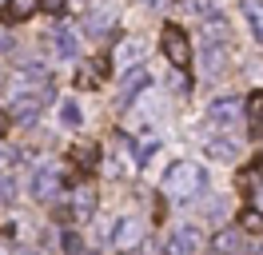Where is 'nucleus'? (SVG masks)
Listing matches in <instances>:
<instances>
[{"label":"nucleus","mask_w":263,"mask_h":255,"mask_svg":"<svg viewBox=\"0 0 263 255\" xmlns=\"http://www.w3.org/2000/svg\"><path fill=\"white\" fill-rule=\"evenodd\" d=\"M72 215H76V223H88L92 215H96V191L92 188H76L72 191Z\"/></svg>","instance_id":"0eeeda50"},{"label":"nucleus","mask_w":263,"mask_h":255,"mask_svg":"<svg viewBox=\"0 0 263 255\" xmlns=\"http://www.w3.org/2000/svg\"><path fill=\"white\" fill-rule=\"evenodd\" d=\"M239 223H243V231H263V211L247 207L243 215H239Z\"/></svg>","instance_id":"aec40b11"},{"label":"nucleus","mask_w":263,"mask_h":255,"mask_svg":"<svg viewBox=\"0 0 263 255\" xmlns=\"http://www.w3.org/2000/svg\"><path fill=\"white\" fill-rule=\"evenodd\" d=\"M52 44H56V56H60V60H76V56H80V40H76V32H56Z\"/></svg>","instance_id":"2eb2a0df"},{"label":"nucleus","mask_w":263,"mask_h":255,"mask_svg":"<svg viewBox=\"0 0 263 255\" xmlns=\"http://www.w3.org/2000/svg\"><path fill=\"white\" fill-rule=\"evenodd\" d=\"M239 247H243L239 231H228V227H223V231H215V235H212V251L215 255H235Z\"/></svg>","instance_id":"f8f14e48"},{"label":"nucleus","mask_w":263,"mask_h":255,"mask_svg":"<svg viewBox=\"0 0 263 255\" xmlns=\"http://www.w3.org/2000/svg\"><path fill=\"white\" fill-rule=\"evenodd\" d=\"M148 84H152L148 68H140V64H136V68H132L128 76H124V100H132V96H140L144 88H148Z\"/></svg>","instance_id":"ddd939ff"},{"label":"nucleus","mask_w":263,"mask_h":255,"mask_svg":"<svg viewBox=\"0 0 263 255\" xmlns=\"http://www.w3.org/2000/svg\"><path fill=\"white\" fill-rule=\"evenodd\" d=\"M0 255H8V251H4V247H0Z\"/></svg>","instance_id":"c85d7f7f"},{"label":"nucleus","mask_w":263,"mask_h":255,"mask_svg":"<svg viewBox=\"0 0 263 255\" xmlns=\"http://www.w3.org/2000/svg\"><path fill=\"white\" fill-rule=\"evenodd\" d=\"M36 8H40V0H4V20L8 24H24Z\"/></svg>","instance_id":"9d476101"},{"label":"nucleus","mask_w":263,"mask_h":255,"mask_svg":"<svg viewBox=\"0 0 263 255\" xmlns=\"http://www.w3.org/2000/svg\"><path fill=\"white\" fill-rule=\"evenodd\" d=\"M160 44H164V56L176 64V68H187V64H192V40H187V32H183L180 24H164Z\"/></svg>","instance_id":"f03ea898"},{"label":"nucleus","mask_w":263,"mask_h":255,"mask_svg":"<svg viewBox=\"0 0 263 255\" xmlns=\"http://www.w3.org/2000/svg\"><path fill=\"white\" fill-rule=\"evenodd\" d=\"M243 16H247V24H251V36L263 44V4L259 0H243Z\"/></svg>","instance_id":"f3484780"},{"label":"nucleus","mask_w":263,"mask_h":255,"mask_svg":"<svg viewBox=\"0 0 263 255\" xmlns=\"http://www.w3.org/2000/svg\"><path fill=\"white\" fill-rule=\"evenodd\" d=\"M247 116H251V132L259 136V116H263V92H251V100H247Z\"/></svg>","instance_id":"6ab92c4d"},{"label":"nucleus","mask_w":263,"mask_h":255,"mask_svg":"<svg viewBox=\"0 0 263 255\" xmlns=\"http://www.w3.org/2000/svg\"><path fill=\"white\" fill-rule=\"evenodd\" d=\"M243 112H247L243 96H219L208 116H212L215 128H223V132H228V128H239V124H243Z\"/></svg>","instance_id":"39448f33"},{"label":"nucleus","mask_w":263,"mask_h":255,"mask_svg":"<svg viewBox=\"0 0 263 255\" xmlns=\"http://www.w3.org/2000/svg\"><path fill=\"white\" fill-rule=\"evenodd\" d=\"M96 148H80V152H76V159H80V168H96Z\"/></svg>","instance_id":"b1692460"},{"label":"nucleus","mask_w":263,"mask_h":255,"mask_svg":"<svg viewBox=\"0 0 263 255\" xmlns=\"http://www.w3.org/2000/svg\"><path fill=\"white\" fill-rule=\"evenodd\" d=\"M228 20H223V16H208V20H203V44H228Z\"/></svg>","instance_id":"9b49d317"},{"label":"nucleus","mask_w":263,"mask_h":255,"mask_svg":"<svg viewBox=\"0 0 263 255\" xmlns=\"http://www.w3.org/2000/svg\"><path fill=\"white\" fill-rule=\"evenodd\" d=\"M8 120H12V116H8V112L0 108V136H4V132H8Z\"/></svg>","instance_id":"bb28decb"},{"label":"nucleus","mask_w":263,"mask_h":255,"mask_svg":"<svg viewBox=\"0 0 263 255\" xmlns=\"http://www.w3.org/2000/svg\"><path fill=\"white\" fill-rule=\"evenodd\" d=\"M44 100H48V92H20L16 100H12L8 116L20 120V124H32L36 116H40V104H44Z\"/></svg>","instance_id":"423d86ee"},{"label":"nucleus","mask_w":263,"mask_h":255,"mask_svg":"<svg viewBox=\"0 0 263 255\" xmlns=\"http://www.w3.org/2000/svg\"><path fill=\"white\" fill-rule=\"evenodd\" d=\"M116 24V8H92V12L84 16V28H88V36H104V32Z\"/></svg>","instance_id":"6e6552de"},{"label":"nucleus","mask_w":263,"mask_h":255,"mask_svg":"<svg viewBox=\"0 0 263 255\" xmlns=\"http://www.w3.org/2000/svg\"><path fill=\"white\" fill-rule=\"evenodd\" d=\"M208 188V175L196 159H176L164 172V195L167 199H196L199 191Z\"/></svg>","instance_id":"f257e3e1"},{"label":"nucleus","mask_w":263,"mask_h":255,"mask_svg":"<svg viewBox=\"0 0 263 255\" xmlns=\"http://www.w3.org/2000/svg\"><path fill=\"white\" fill-rule=\"evenodd\" d=\"M12 199H16V184L8 175H0V204H12Z\"/></svg>","instance_id":"4be33fe9"},{"label":"nucleus","mask_w":263,"mask_h":255,"mask_svg":"<svg viewBox=\"0 0 263 255\" xmlns=\"http://www.w3.org/2000/svg\"><path fill=\"white\" fill-rule=\"evenodd\" d=\"M16 159H20V152H16V148H0V168H12Z\"/></svg>","instance_id":"5701e85b"},{"label":"nucleus","mask_w":263,"mask_h":255,"mask_svg":"<svg viewBox=\"0 0 263 255\" xmlns=\"http://www.w3.org/2000/svg\"><path fill=\"white\" fill-rule=\"evenodd\" d=\"M64 251H68V255H84L80 239H76V235H64Z\"/></svg>","instance_id":"393cba45"},{"label":"nucleus","mask_w":263,"mask_h":255,"mask_svg":"<svg viewBox=\"0 0 263 255\" xmlns=\"http://www.w3.org/2000/svg\"><path fill=\"white\" fill-rule=\"evenodd\" d=\"M223 44H203V76H219L223 72Z\"/></svg>","instance_id":"4468645a"},{"label":"nucleus","mask_w":263,"mask_h":255,"mask_svg":"<svg viewBox=\"0 0 263 255\" xmlns=\"http://www.w3.org/2000/svg\"><path fill=\"white\" fill-rule=\"evenodd\" d=\"M251 204H255V211H263V188L251 191Z\"/></svg>","instance_id":"a878e982"},{"label":"nucleus","mask_w":263,"mask_h":255,"mask_svg":"<svg viewBox=\"0 0 263 255\" xmlns=\"http://www.w3.org/2000/svg\"><path fill=\"white\" fill-rule=\"evenodd\" d=\"M144 4H152V8H160V4H167V0H144Z\"/></svg>","instance_id":"cd10ccee"},{"label":"nucleus","mask_w":263,"mask_h":255,"mask_svg":"<svg viewBox=\"0 0 263 255\" xmlns=\"http://www.w3.org/2000/svg\"><path fill=\"white\" fill-rule=\"evenodd\" d=\"M140 56H144V40H124V44L116 48V60H120V64H132V68L140 64Z\"/></svg>","instance_id":"a211bd4d"},{"label":"nucleus","mask_w":263,"mask_h":255,"mask_svg":"<svg viewBox=\"0 0 263 255\" xmlns=\"http://www.w3.org/2000/svg\"><path fill=\"white\" fill-rule=\"evenodd\" d=\"M199 247H203V235H199V227H192V223L172 227L164 235V255H199Z\"/></svg>","instance_id":"7ed1b4c3"},{"label":"nucleus","mask_w":263,"mask_h":255,"mask_svg":"<svg viewBox=\"0 0 263 255\" xmlns=\"http://www.w3.org/2000/svg\"><path fill=\"white\" fill-rule=\"evenodd\" d=\"M60 191H64V175H60V168H56V163H36V168H32V195L48 204V199H56Z\"/></svg>","instance_id":"20e7f679"},{"label":"nucleus","mask_w":263,"mask_h":255,"mask_svg":"<svg viewBox=\"0 0 263 255\" xmlns=\"http://www.w3.org/2000/svg\"><path fill=\"white\" fill-rule=\"evenodd\" d=\"M60 120H64L68 128H80V108H76V104H72V100H68L64 108H60Z\"/></svg>","instance_id":"412c9836"},{"label":"nucleus","mask_w":263,"mask_h":255,"mask_svg":"<svg viewBox=\"0 0 263 255\" xmlns=\"http://www.w3.org/2000/svg\"><path fill=\"white\" fill-rule=\"evenodd\" d=\"M112 243H116V247H136V243H140V223L128 220V215H124V220H116Z\"/></svg>","instance_id":"1a4fd4ad"},{"label":"nucleus","mask_w":263,"mask_h":255,"mask_svg":"<svg viewBox=\"0 0 263 255\" xmlns=\"http://www.w3.org/2000/svg\"><path fill=\"white\" fill-rule=\"evenodd\" d=\"M203 148H208V156H212V159H223V163H231V159L239 156V143H235V140H208Z\"/></svg>","instance_id":"dca6fc26"}]
</instances>
